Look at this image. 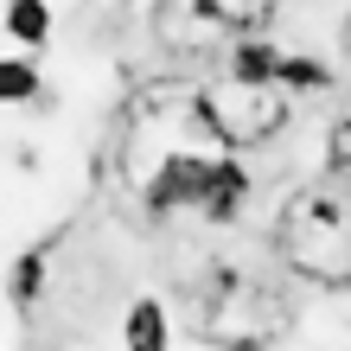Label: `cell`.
Here are the masks:
<instances>
[{
    "instance_id": "6da1fadb",
    "label": "cell",
    "mask_w": 351,
    "mask_h": 351,
    "mask_svg": "<svg viewBox=\"0 0 351 351\" xmlns=\"http://www.w3.org/2000/svg\"><path fill=\"white\" fill-rule=\"evenodd\" d=\"M217 154L230 147L204 115L198 84L154 77V84H134V96L121 102L115 134L102 147V179L128 192L141 223H167L198 204V185L217 167Z\"/></svg>"
},
{
    "instance_id": "7a4b0ae2",
    "label": "cell",
    "mask_w": 351,
    "mask_h": 351,
    "mask_svg": "<svg viewBox=\"0 0 351 351\" xmlns=\"http://www.w3.org/2000/svg\"><path fill=\"white\" fill-rule=\"evenodd\" d=\"M275 250L313 287H351V223H345V198L332 179H306L281 198V223H275Z\"/></svg>"
},
{
    "instance_id": "3957f363",
    "label": "cell",
    "mask_w": 351,
    "mask_h": 351,
    "mask_svg": "<svg viewBox=\"0 0 351 351\" xmlns=\"http://www.w3.org/2000/svg\"><path fill=\"white\" fill-rule=\"evenodd\" d=\"M198 96H204L211 128L223 134V147H237V154L275 147L287 134V121H294V96L281 84H230V77H217V84H198Z\"/></svg>"
},
{
    "instance_id": "277c9868",
    "label": "cell",
    "mask_w": 351,
    "mask_h": 351,
    "mask_svg": "<svg viewBox=\"0 0 351 351\" xmlns=\"http://www.w3.org/2000/svg\"><path fill=\"white\" fill-rule=\"evenodd\" d=\"M250 198H256V173H250V160L230 147V154H217V167H211V173H204L192 211L211 223V230H230V223H243Z\"/></svg>"
},
{
    "instance_id": "5b68a950",
    "label": "cell",
    "mask_w": 351,
    "mask_h": 351,
    "mask_svg": "<svg viewBox=\"0 0 351 351\" xmlns=\"http://www.w3.org/2000/svg\"><path fill=\"white\" fill-rule=\"evenodd\" d=\"M147 32H154V45L173 51V58H198V51L223 45V32L204 19L198 0H154L147 7Z\"/></svg>"
},
{
    "instance_id": "8992f818",
    "label": "cell",
    "mask_w": 351,
    "mask_h": 351,
    "mask_svg": "<svg viewBox=\"0 0 351 351\" xmlns=\"http://www.w3.org/2000/svg\"><path fill=\"white\" fill-rule=\"evenodd\" d=\"M198 7L223 38H243V32H275L287 0H198Z\"/></svg>"
},
{
    "instance_id": "52a82bcc",
    "label": "cell",
    "mask_w": 351,
    "mask_h": 351,
    "mask_svg": "<svg viewBox=\"0 0 351 351\" xmlns=\"http://www.w3.org/2000/svg\"><path fill=\"white\" fill-rule=\"evenodd\" d=\"M121 345H134V351H167L173 345V313H167L160 294H141V300L121 306Z\"/></svg>"
},
{
    "instance_id": "ba28073f",
    "label": "cell",
    "mask_w": 351,
    "mask_h": 351,
    "mask_svg": "<svg viewBox=\"0 0 351 351\" xmlns=\"http://www.w3.org/2000/svg\"><path fill=\"white\" fill-rule=\"evenodd\" d=\"M45 275H51V243L13 256V268H7V306L13 313H32V306L45 300Z\"/></svg>"
},
{
    "instance_id": "9c48e42d",
    "label": "cell",
    "mask_w": 351,
    "mask_h": 351,
    "mask_svg": "<svg viewBox=\"0 0 351 351\" xmlns=\"http://www.w3.org/2000/svg\"><path fill=\"white\" fill-rule=\"evenodd\" d=\"M0 26H7V38L19 51H45L51 45V32H58V13H51V0H7V19H0Z\"/></svg>"
},
{
    "instance_id": "30bf717a",
    "label": "cell",
    "mask_w": 351,
    "mask_h": 351,
    "mask_svg": "<svg viewBox=\"0 0 351 351\" xmlns=\"http://www.w3.org/2000/svg\"><path fill=\"white\" fill-rule=\"evenodd\" d=\"M275 84H281L287 96H326V90L339 84V71L326 64V58H313V51H281Z\"/></svg>"
},
{
    "instance_id": "8fae6325",
    "label": "cell",
    "mask_w": 351,
    "mask_h": 351,
    "mask_svg": "<svg viewBox=\"0 0 351 351\" xmlns=\"http://www.w3.org/2000/svg\"><path fill=\"white\" fill-rule=\"evenodd\" d=\"M45 96V77H38V58L19 51V58H0V109H26V102Z\"/></svg>"
},
{
    "instance_id": "7c38bea8",
    "label": "cell",
    "mask_w": 351,
    "mask_h": 351,
    "mask_svg": "<svg viewBox=\"0 0 351 351\" xmlns=\"http://www.w3.org/2000/svg\"><path fill=\"white\" fill-rule=\"evenodd\" d=\"M319 173L332 185H351V109L326 121V141H319Z\"/></svg>"
},
{
    "instance_id": "4fadbf2b",
    "label": "cell",
    "mask_w": 351,
    "mask_h": 351,
    "mask_svg": "<svg viewBox=\"0 0 351 351\" xmlns=\"http://www.w3.org/2000/svg\"><path fill=\"white\" fill-rule=\"evenodd\" d=\"M339 58H345V64H351V13L339 19Z\"/></svg>"
}]
</instances>
